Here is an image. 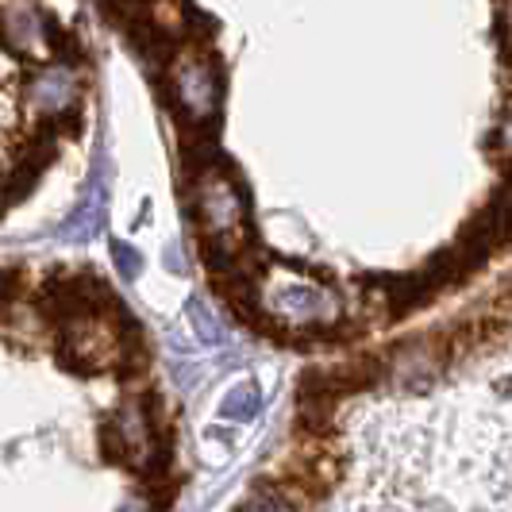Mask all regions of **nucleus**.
<instances>
[{
	"label": "nucleus",
	"instance_id": "obj_1",
	"mask_svg": "<svg viewBox=\"0 0 512 512\" xmlns=\"http://www.w3.org/2000/svg\"><path fill=\"white\" fill-rule=\"evenodd\" d=\"M216 97H220V77L212 74L208 54H181L174 66V101L189 120H208L216 116Z\"/></svg>",
	"mask_w": 512,
	"mask_h": 512
},
{
	"label": "nucleus",
	"instance_id": "obj_2",
	"mask_svg": "<svg viewBox=\"0 0 512 512\" xmlns=\"http://www.w3.org/2000/svg\"><path fill=\"white\" fill-rule=\"evenodd\" d=\"M0 39L12 47V51L27 54V58H47V39H43V20L35 12H4L0 16Z\"/></svg>",
	"mask_w": 512,
	"mask_h": 512
},
{
	"label": "nucleus",
	"instance_id": "obj_3",
	"mask_svg": "<svg viewBox=\"0 0 512 512\" xmlns=\"http://www.w3.org/2000/svg\"><path fill=\"white\" fill-rule=\"evenodd\" d=\"M81 124H85V112H81V104H66L62 112H54V120H51V128L54 135L62 131V135H81Z\"/></svg>",
	"mask_w": 512,
	"mask_h": 512
}]
</instances>
